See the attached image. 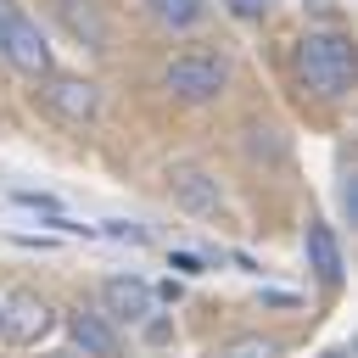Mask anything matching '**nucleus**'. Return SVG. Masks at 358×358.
Instances as JSON below:
<instances>
[{
	"instance_id": "12",
	"label": "nucleus",
	"mask_w": 358,
	"mask_h": 358,
	"mask_svg": "<svg viewBox=\"0 0 358 358\" xmlns=\"http://www.w3.org/2000/svg\"><path fill=\"white\" fill-rule=\"evenodd\" d=\"M151 11L168 22V28H190L201 17V0H151Z\"/></svg>"
},
{
	"instance_id": "9",
	"label": "nucleus",
	"mask_w": 358,
	"mask_h": 358,
	"mask_svg": "<svg viewBox=\"0 0 358 358\" xmlns=\"http://www.w3.org/2000/svg\"><path fill=\"white\" fill-rule=\"evenodd\" d=\"M62 22H67L84 45H95V50L106 45V22H101V11H95L90 0H62Z\"/></svg>"
},
{
	"instance_id": "4",
	"label": "nucleus",
	"mask_w": 358,
	"mask_h": 358,
	"mask_svg": "<svg viewBox=\"0 0 358 358\" xmlns=\"http://www.w3.org/2000/svg\"><path fill=\"white\" fill-rule=\"evenodd\" d=\"M45 330H50V302H45V296L17 291V296L0 302V336H6V341L34 347V341H45Z\"/></svg>"
},
{
	"instance_id": "15",
	"label": "nucleus",
	"mask_w": 358,
	"mask_h": 358,
	"mask_svg": "<svg viewBox=\"0 0 358 358\" xmlns=\"http://www.w3.org/2000/svg\"><path fill=\"white\" fill-rule=\"evenodd\" d=\"M324 358H352V352H341V347H336V352H324Z\"/></svg>"
},
{
	"instance_id": "6",
	"label": "nucleus",
	"mask_w": 358,
	"mask_h": 358,
	"mask_svg": "<svg viewBox=\"0 0 358 358\" xmlns=\"http://www.w3.org/2000/svg\"><path fill=\"white\" fill-rule=\"evenodd\" d=\"M101 302H106V313H117V319H145L151 313V285L145 280H134V274H112L106 285H101Z\"/></svg>"
},
{
	"instance_id": "5",
	"label": "nucleus",
	"mask_w": 358,
	"mask_h": 358,
	"mask_svg": "<svg viewBox=\"0 0 358 358\" xmlns=\"http://www.w3.org/2000/svg\"><path fill=\"white\" fill-rule=\"evenodd\" d=\"M45 106H50L56 117H67V123H90V117L101 112V90H95L90 78L50 73V78H45Z\"/></svg>"
},
{
	"instance_id": "11",
	"label": "nucleus",
	"mask_w": 358,
	"mask_h": 358,
	"mask_svg": "<svg viewBox=\"0 0 358 358\" xmlns=\"http://www.w3.org/2000/svg\"><path fill=\"white\" fill-rule=\"evenodd\" d=\"M218 358H280V341L274 336H235L218 347Z\"/></svg>"
},
{
	"instance_id": "7",
	"label": "nucleus",
	"mask_w": 358,
	"mask_h": 358,
	"mask_svg": "<svg viewBox=\"0 0 358 358\" xmlns=\"http://www.w3.org/2000/svg\"><path fill=\"white\" fill-rule=\"evenodd\" d=\"M302 246H308V268H313L324 285H341L347 268H341V241H336V229H330V224H308V241H302Z\"/></svg>"
},
{
	"instance_id": "1",
	"label": "nucleus",
	"mask_w": 358,
	"mask_h": 358,
	"mask_svg": "<svg viewBox=\"0 0 358 358\" xmlns=\"http://www.w3.org/2000/svg\"><path fill=\"white\" fill-rule=\"evenodd\" d=\"M296 73L319 95H347V84H352V50H347V39L341 34H308L296 45Z\"/></svg>"
},
{
	"instance_id": "13",
	"label": "nucleus",
	"mask_w": 358,
	"mask_h": 358,
	"mask_svg": "<svg viewBox=\"0 0 358 358\" xmlns=\"http://www.w3.org/2000/svg\"><path fill=\"white\" fill-rule=\"evenodd\" d=\"M235 17H246V22H257V17H268V0H224Z\"/></svg>"
},
{
	"instance_id": "10",
	"label": "nucleus",
	"mask_w": 358,
	"mask_h": 358,
	"mask_svg": "<svg viewBox=\"0 0 358 358\" xmlns=\"http://www.w3.org/2000/svg\"><path fill=\"white\" fill-rule=\"evenodd\" d=\"M173 190H179L185 207H218V185H207V173H196V168H179Z\"/></svg>"
},
{
	"instance_id": "8",
	"label": "nucleus",
	"mask_w": 358,
	"mask_h": 358,
	"mask_svg": "<svg viewBox=\"0 0 358 358\" xmlns=\"http://www.w3.org/2000/svg\"><path fill=\"white\" fill-rule=\"evenodd\" d=\"M67 330H73V341L84 347V358H117V330H112L101 313H84V308H78V313L67 319Z\"/></svg>"
},
{
	"instance_id": "3",
	"label": "nucleus",
	"mask_w": 358,
	"mask_h": 358,
	"mask_svg": "<svg viewBox=\"0 0 358 358\" xmlns=\"http://www.w3.org/2000/svg\"><path fill=\"white\" fill-rule=\"evenodd\" d=\"M0 56H6L17 73H28V78H50V67H56V62H50V45H45V34H39V22H28L22 11L11 17Z\"/></svg>"
},
{
	"instance_id": "2",
	"label": "nucleus",
	"mask_w": 358,
	"mask_h": 358,
	"mask_svg": "<svg viewBox=\"0 0 358 358\" xmlns=\"http://www.w3.org/2000/svg\"><path fill=\"white\" fill-rule=\"evenodd\" d=\"M162 84H168L179 101H213V95L229 84V67H224V56H213V50H185V56L168 62Z\"/></svg>"
},
{
	"instance_id": "14",
	"label": "nucleus",
	"mask_w": 358,
	"mask_h": 358,
	"mask_svg": "<svg viewBox=\"0 0 358 358\" xmlns=\"http://www.w3.org/2000/svg\"><path fill=\"white\" fill-rule=\"evenodd\" d=\"M11 17H17V6H11V0H0V45H6V28H11Z\"/></svg>"
}]
</instances>
